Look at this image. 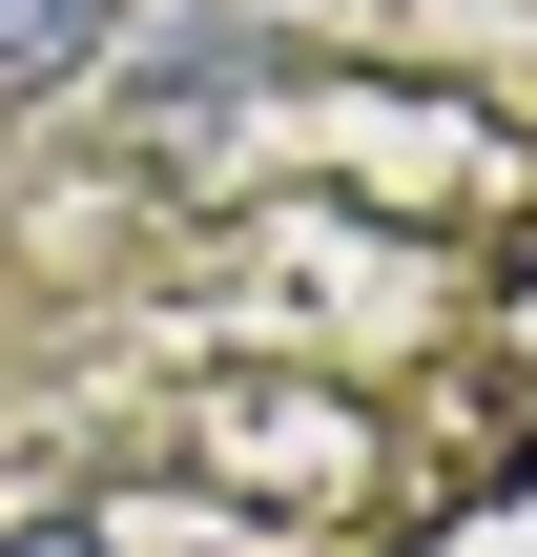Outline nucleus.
Returning <instances> with one entry per match:
<instances>
[{"mask_svg":"<svg viewBox=\"0 0 537 557\" xmlns=\"http://www.w3.org/2000/svg\"><path fill=\"white\" fill-rule=\"evenodd\" d=\"M124 41V0H0V103H41L62 62H103Z\"/></svg>","mask_w":537,"mask_h":557,"instance_id":"f257e3e1","label":"nucleus"},{"mask_svg":"<svg viewBox=\"0 0 537 557\" xmlns=\"http://www.w3.org/2000/svg\"><path fill=\"white\" fill-rule=\"evenodd\" d=\"M0 557H103V517H21V537H0Z\"/></svg>","mask_w":537,"mask_h":557,"instance_id":"f03ea898","label":"nucleus"}]
</instances>
